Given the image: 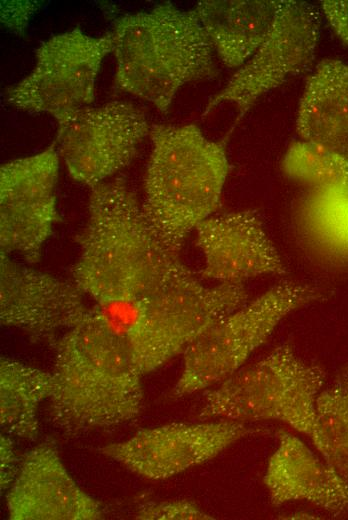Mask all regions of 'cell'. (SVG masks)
<instances>
[{
    "label": "cell",
    "instance_id": "6da1fadb",
    "mask_svg": "<svg viewBox=\"0 0 348 520\" xmlns=\"http://www.w3.org/2000/svg\"><path fill=\"white\" fill-rule=\"evenodd\" d=\"M48 414L62 432L80 435L121 425L142 411V374L106 314L92 309L54 343Z\"/></svg>",
    "mask_w": 348,
    "mask_h": 520
},
{
    "label": "cell",
    "instance_id": "7a4b0ae2",
    "mask_svg": "<svg viewBox=\"0 0 348 520\" xmlns=\"http://www.w3.org/2000/svg\"><path fill=\"white\" fill-rule=\"evenodd\" d=\"M78 242L74 283L101 307L136 301L179 261L123 178L91 187L88 220Z\"/></svg>",
    "mask_w": 348,
    "mask_h": 520
},
{
    "label": "cell",
    "instance_id": "3957f363",
    "mask_svg": "<svg viewBox=\"0 0 348 520\" xmlns=\"http://www.w3.org/2000/svg\"><path fill=\"white\" fill-rule=\"evenodd\" d=\"M144 177L143 213L160 240L178 253L187 235L220 204L230 165L222 142L193 124H153Z\"/></svg>",
    "mask_w": 348,
    "mask_h": 520
},
{
    "label": "cell",
    "instance_id": "277c9868",
    "mask_svg": "<svg viewBox=\"0 0 348 520\" xmlns=\"http://www.w3.org/2000/svg\"><path fill=\"white\" fill-rule=\"evenodd\" d=\"M115 86L167 112L186 83L216 74L213 46L193 11L170 2L117 19Z\"/></svg>",
    "mask_w": 348,
    "mask_h": 520
},
{
    "label": "cell",
    "instance_id": "5b68a950",
    "mask_svg": "<svg viewBox=\"0 0 348 520\" xmlns=\"http://www.w3.org/2000/svg\"><path fill=\"white\" fill-rule=\"evenodd\" d=\"M248 295L242 283L205 286L180 260L131 305L122 331L142 375L163 366L214 322L241 307Z\"/></svg>",
    "mask_w": 348,
    "mask_h": 520
},
{
    "label": "cell",
    "instance_id": "8992f818",
    "mask_svg": "<svg viewBox=\"0 0 348 520\" xmlns=\"http://www.w3.org/2000/svg\"><path fill=\"white\" fill-rule=\"evenodd\" d=\"M325 371L283 343L252 365L241 367L205 394L201 419L277 420L311 439L316 429V401Z\"/></svg>",
    "mask_w": 348,
    "mask_h": 520
},
{
    "label": "cell",
    "instance_id": "52a82bcc",
    "mask_svg": "<svg viewBox=\"0 0 348 520\" xmlns=\"http://www.w3.org/2000/svg\"><path fill=\"white\" fill-rule=\"evenodd\" d=\"M325 297L319 287L283 281L220 318L183 352L173 395L183 397L222 382L243 367L286 316Z\"/></svg>",
    "mask_w": 348,
    "mask_h": 520
},
{
    "label": "cell",
    "instance_id": "ba28073f",
    "mask_svg": "<svg viewBox=\"0 0 348 520\" xmlns=\"http://www.w3.org/2000/svg\"><path fill=\"white\" fill-rule=\"evenodd\" d=\"M112 51L111 33L94 37L74 28L52 36L39 45L32 72L6 99L19 109L48 113L60 125L94 101L97 74Z\"/></svg>",
    "mask_w": 348,
    "mask_h": 520
},
{
    "label": "cell",
    "instance_id": "9c48e42d",
    "mask_svg": "<svg viewBox=\"0 0 348 520\" xmlns=\"http://www.w3.org/2000/svg\"><path fill=\"white\" fill-rule=\"evenodd\" d=\"M150 129L131 102L86 106L58 125V153L72 179L93 187L133 160Z\"/></svg>",
    "mask_w": 348,
    "mask_h": 520
},
{
    "label": "cell",
    "instance_id": "30bf717a",
    "mask_svg": "<svg viewBox=\"0 0 348 520\" xmlns=\"http://www.w3.org/2000/svg\"><path fill=\"white\" fill-rule=\"evenodd\" d=\"M319 10L305 1L280 0L265 41L218 94L204 114L222 102H232L242 116L264 93L300 74L311 64L320 35Z\"/></svg>",
    "mask_w": 348,
    "mask_h": 520
},
{
    "label": "cell",
    "instance_id": "8fae6325",
    "mask_svg": "<svg viewBox=\"0 0 348 520\" xmlns=\"http://www.w3.org/2000/svg\"><path fill=\"white\" fill-rule=\"evenodd\" d=\"M59 153L54 145L0 168V246L28 263L39 260L59 216L55 188Z\"/></svg>",
    "mask_w": 348,
    "mask_h": 520
},
{
    "label": "cell",
    "instance_id": "7c38bea8",
    "mask_svg": "<svg viewBox=\"0 0 348 520\" xmlns=\"http://www.w3.org/2000/svg\"><path fill=\"white\" fill-rule=\"evenodd\" d=\"M262 430L224 419L172 423L142 429L127 440L105 445L100 452L139 476L164 480L213 459L238 440Z\"/></svg>",
    "mask_w": 348,
    "mask_h": 520
},
{
    "label": "cell",
    "instance_id": "4fadbf2b",
    "mask_svg": "<svg viewBox=\"0 0 348 520\" xmlns=\"http://www.w3.org/2000/svg\"><path fill=\"white\" fill-rule=\"evenodd\" d=\"M76 286L1 253L0 320L34 339L54 340L90 311Z\"/></svg>",
    "mask_w": 348,
    "mask_h": 520
},
{
    "label": "cell",
    "instance_id": "5bb4252c",
    "mask_svg": "<svg viewBox=\"0 0 348 520\" xmlns=\"http://www.w3.org/2000/svg\"><path fill=\"white\" fill-rule=\"evenodd\" d=\"M7 491L11 520L104 518L101 503L76 483L51 443H41L24 453L19 472Z\"/></svg>",
    "mask_w": 348,
    "mask_h": 520
},
{
    "label": "cell",
    "instance_id": "9a60e30c",
    "mask_svg": "<svg viewBox=\"0 0 348 520\" xmlns=\"http://www.w3.org/2000/svg\"><path fill=\"white\" fill-rule=\"evenodd\" d=\"M204 255L201 274L220 283L240 284L264 274H284L285 266L254 210L210 216L196 227Z\"/></svg>",
    "mask_w": 348,
    "mask_h": 520
},
{
    "label": "cell",
    "instance_id": "2e32d148",
    "mask_svg": "<svg viewBox=\"0 0 348 520\" xmlns=\"http://www.w3.org/2000/svg\"><path fill=\"white\" fill-rule=\"evenodd\" d=\"M277 440L263 479L271 503L302 500L334 515L348 512V485L340 475L298 437L279 430Z\"/></svg>",
    "mask_w": 348,
    "mask_h": 520
},
{
    "label": "cell",
    "instance_id": "e0dca14e",
    "mask_svg": "<svg viewBox=\"0 0 348 520\" xmlns=\"http://www.w3.org/2000/svg\"><path fill=\"white\" fill-rule=\"evenodd\" d=\"M296 128L303 140L348 159V64L321 61L307 79Z\"/></svg>",
    "mask_w": 348,
    "mask_h": 520
},
{
    "label": "cell",
    "instance_id": "ac0fdd59",
    "mask_svg": "<svg viewBox=\"0 0 348 520\" xmlns=\"http://www.w3.org/2000/svg\"><path fill=\"white\" fill-rule=\"evenodd\" d=\"M279 1L204 0L192 10L228 67L241 66L265 41Z\"/></svg>",
    "mask_w": 348,
    "mask_h": 520
},
{
    "label": "cell",
    "instance_id": "d6986e66",
    "mask_svg": "<svg viewBox=\"0 0 348 520\" xmlns=\"http://www.w3.org/2000/svg\"><path fill=\"white\" fill-rule=\"evenodd\" d=\"M293 222L298 245L314 263L348 270V187L310 189Z\"/></svg>",
    "mask_w": 348,
    "mask_h": 520
},
{
    "label": "cell",
    "instance_id": "ffe728a7",
    "mask_svg": "<svg viewBox=\"0 0 348 520\" xmlns=\"http://www.w3.org/2000/svg\"><path fill=\"white\" fill-rule=\"evenodd\" d=\"M52 373L19 361L0 359V425L5 434L35 440L39 433L38 408L48 400Z\"/></svg>",
    "mask_w": 348,
    "mask_h": 520
},
{
    "label": "cell",
    "instance_id": "44dd1931",
    "mask_svg": "<svg viewBox=\"0 0 348 520\" xmlns=\"http://www.w3.org/2000/svg\"><path fill=\"white\" fill-rule=\"evenodd\" d=\"M312 441L348 485V364L317 397Z\"/></svg>",
    "mask_w": 348,
    "mask_h": 520
},
{
    "label": "cell",
    "instance_id": "7402d4cb",
    "mask_svg": "<svg viewBox=\"0 0 348 520\" xmlns=\"http://www.w3.org/2000/svg\"><path fill=\"white\" fill-rule=\"evenodd\" d=\"M285 175L311 189L348 187V159L320 144L293 142L282 160Z\"/></svg>",
    "mask_w": 348,
    "mask_h": 520
},
{
    "label": "cell",
    "instance_id": "603a6c76",
    "mask_svg": "<svg viewBox=\"0 0 348 520\" xmlns=\"http://www.w3.org/2000/svg\"><path fill=\"white\" fill-rule=\"evenodd\" d=\"M138 520H212V515L205 512L195 502L167 500L148 502L140 505L135 513Z\"/></svg>",
    "mask_w": 348,
    "mask_h": 520
},
{
    "label": "cell",
    "instance_id": "cb8c5ba5",
    "mask_svg": "<svg viewBox=\"0 0 348 520\" xmlns=\"http://www.w3.org/2000/svg\"><path fill=\"white\" fill-rule=\"evenodd\" d=\"M40 5L38 1H1V21L11 31L22 34Z\"/></svg>",
    "mask_w": 348,
    "mask_h": 520
},
{
    "label": "cell",
    "instance_id": "d4e9b609",
    "mask_svg": "<svg viewBox=\"0 0 348 520\" xmlns=\"http://www.w3.org/2000/svg\"><path fill=\"white\" fill-rule=\"evenodd\" d=\"M21 459L15 450L11 436L2 434L0 437V486L1 491H7L14 482L21 465Z\"/></svg>",
    "mask_w": 348,
    "mask_h": 520
},
{
    "label": "cell",
    "instance_id": "484cf974",
    "mask_svg": "<svg viewBox=\"0 0 348 520\" xmlns=\"http://www.w3.org/2000/svg\"><path fill=\"white\" fill-rule=\"evenodd\" d=\"M321 6L338 36L348 44V0L322 1Z\"/></svg>",
    "mask_w": 348,
    "mask_h": 520
}]
</instances>
